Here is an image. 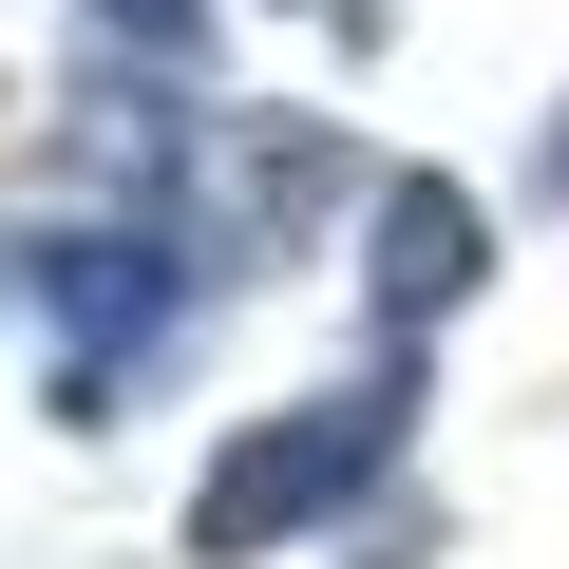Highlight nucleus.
Wrapping results in <instances>:
<instances>
[{
    "label": "nucleus",
    "instance_id": "nucleus-1",
    "mask_svg": "<svg viewBox=\"0 0 569 569\" xmlns=\"http://www.w3.org/2000/svg\"><path fill=\"white\" fill-rule=\"evenodd\" d=\"M418 418H437L418 342H380V361H361V380H323V399H266V418L190 475V569H266V550H305V531L380 512V493H399V456H418Z\"/></svg>",
    "mask_w": 569,
    "mask_h": 569
},
{
    "label": "nucleus",
    "instance_id": "nucleus-2",
    "mask_svg": "<svg viewBox=\"0 0 569 569\" xmlns=\"http://www.w3.org/2000/svg\"><path fill=\"white\" fill-rule=\"evenodd\" d=\"M0 305H20L39 342H58V418H114L133 380H171L190 361V323L228 305V284L190 266V228L171 209H58V228H20L0 247Z\"/></svg>",
    "mask_w": 569,
    "mask_h": 569
},
{
    "label": "nucleus",
    "instance_id": "nucleus-3",
    "mask_svg": "<svg viewBox=\"0 0 569 569\" xmlns=\"http://www.w3.org/2000/svg\"><path fill=\"white\" fill-rule=\"evenodd\" d=\"M475 284H493V190L475 171H361V323L437 342Z\"/></svg>",
    "mask_w": 569,
    "mask_h": 569
},
{
    "label": "nucleus",
    "instance_id": "nucleus-4",
    "mask_svg": "<svg viewBox=\"0 0 569 569\" xmlns=\"http://www.w3.org/2000/svg\"><path fill=\"white\" fill-rule=\"evenodd\" d=\"M96 39H133L152 77H190V58H209V0H96Z\"/></svg>",
    "mask_w": 569,
    "mask_h": 569
},
{
    "label": "nucleus",
    "instance_id": "nucleus-5",
    "mask_svg": "<svg viewBox=\"0 0 569 569\" xmlns=\"http://www.w3.org/2000/svg\"><path fill=\"white\" fill-rule=\"evenodd\" d=\"M531 209H550V228H569V96H550V114H531Z\"/></svg>",
    "mask_w": 569,
    "mask_h": 569
},
{
    "label": "nucleus",
    "instance_id": "nucleus-6",
    "mask_svg": "<svg viewBox=\"0 0 569 569\" xmlns=\"http://www.w3.org/2000/svg\"><path fill=\"white\" fill-rule=\"evenodd\" d=\"M284 20H323V39H380V0H284Z\"/></svg>",
    "mask_w": 569,
    "mask_h": 569
}]
</instances>
